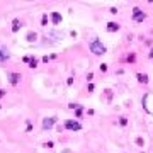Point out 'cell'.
I'll return each instance as SVG.
<instances>
[{
    "instance_id": "1",
    "label": "cell",
    "mask_w": 153,
    "mask_h": 153,
    "mask_svg": "<svg viewBox=\"0 0 153 153\" xmlns=\"http://www.w3.org/2000/svg\"><path fill=\"white\" fill-rule=\"evenodd\" d=\"M90 51H92L94 55H104V53H106V46L100 43V39H94V41L90 43Z\"/></svg>"
},
{
    "instance_id": "2",
    "label": "cell",
    "mask_w": 153,
    "mask_h": 153,
    "mask_svg": "<svg viewBox=\"0 0 153 153\" xmlns=\"http://www.w3.org/2000/svg\"><path fill=\"white\" fill-rule=\"evenodd\" d=\"M65 128H66V129H72V131H80V129H82L80 123H76V121H66V123H65Z\"/></svg>"
},
{
    "instance_id": "3",
    "label": "cell",
    "mask_w": 153,
    "mask_h": 153,
    "mask_svg": "<svg viewBox=\"0 0 153 153\" xmlns=\"http://www.w3.org/2000/svg\"><path fill=\"white\" fill-rule=\"evenodd\" d=\"M55 123H56V117H49V119H44V121H43V128H44V129H49V128H51Z\"/></svg>"
},
{
    "instance_id": "4",
    "label": "cell",
    "mask_w": 153,
    "mask_h": 153,
    "mask_svg": "<svg viewBox=\"0 0 153 153\" xmlns=\"http://www.w3.org/2000/svg\"><path fill=\"white\" fill-rule=\"evenodd\" d=\"M9 78H10V83H12V85H17L19 80H20V75L19 73H9Z\"/></svg>"
},
{
    "instance_id": "5",
    "label": "cell",
    "mask_w": 153,
    "mask_h": 153,
    "mask_svg": "<svg viewBox=\"0 0 153 153\" xmlns=\"http://www.w3.org/2000/svg\"><path fill=\"white\" fill-rule=\"evenodd\" d=\"M143 19H145V14H143L139 9H134V20H136V22H141Z\"/></svg>"
},
{
    "instance_id": "6",
    "label": "cell",
    "mask_w": 153,
    "mask_h": 153,
    "mask_svg": "<svg viewBox=\"0 0 153 153\" xmlns=\"http://www.w3.org/2000/svg\"><path fill=\"white\" fill-rule=\"evenodd\" d=\"M24 61H26V63H31V65H29L31 68H36V66H38V60H36V58L26 56V58H24Z\"/></svg>"
},
{
    "instance_id": "7",
    "label": "cell",
    "mask_w": 153,
    "mask_h": 153,
    "mask_svg": "<svg viewBox=\"0 0 153 153\" xmlns=\"http://www.w3.org/2000/svg\"><path fill=\"white\" fill-rule=\"evenodd\" d=\"M9 60V53L3 49V48H0V63H3V61H7Z\"/></svg>"
},
{
    "instance_id": "8",
    "label": "cell",
    "mask_w": 153,
    "mask_h": 153,
    "mask_svg": "<svg viewBox=\"0 0 153 153\" xmlns=\"http://www.w3.org/2000/svg\"><path fill=\"white\" fill-rule=\"evenodd\" d=\"M107 31H109V32H114V31H119V26H117L116 22H109V24H107Z\"/></svg>"
},
{
    "instance_id": "9",
    "label": "cell",
    "mask_w": 153,
    "mask_h": 153,
    "mask_svg": "<svg viewBox=\"0 0 153 153\" xmlns=\"http://www.w3.org/2000/svg\"><path fill=\"white\" fill-rule=\"evenodd\" d=\"M51 19H53V24H60V22H61V14L53 12V14H51Z\"/></svg>"
},
{
    "instance_id": "10",
    "label": "cell",
    "mask_w": 153,
    "mask_h": 153,
    "mask_svg": "<svg viewBox=\"0 0 153 153\" xmlns=\"http://www.w3.org/2000/svg\"><path fill=\"white\" fill-rule=\"evenodd\" d=\"M12 24H14V26H12V31H14V32H17V31L20 29V20H19V19H16L14 22H12Z\"/></svg>"
},
{
    "instance_id": "11",
    "label": "cell",
    "mask_w": 153,
    "mask_h": 153,
    "mask_svg": "<svg viewBox=\"0 0 153 153\" xmlns=\"http://www.w3.org/2000/svg\"><path fill=\"white\" fill-rule=\"evenodd\" d=\"M36 38H38V34H36V32H29V34H27V41H29V43L36 41Z\"/></svg>"
},
{
    "instance_id": "12",
    "label": "cell",
    "mask_w": 153,
    "mask_h": 153,
    "mask_svg": "<svg viewBox=\"0 0 153 153\" xmlns=\"http://www.w3.org/2000/svg\"><path fill=\"white\" fill-rule=\"evenodd\" d=\"M138 78H139V82H143V83H146V82H148V76H146V75H141V73H139Z\"/></svg>"
},
{
    "instance_id": "13",
    "label": "cell",
    "mask_w": 153,
    "mask_h": 153,
    "mask_svg": "<svg viewBox=\"0 0 153 153\" xmlns=\"http://www.w3.org/2000/svg\"><path fill=\"white\" fill-rule=\"evenodd\" d=\"M46 24H48V16L44 14V16H43V26H46Z\"/></svg>"
},
{
    "instance_id": "14",
    "label": "cell",
    "mask_w": 153,
    "mask_h": 153,
    "mask_svg": "<svg viewBox=\"0 0 153 153\" xmlns=\"http://www.w3.org/2000/svg\"><path fill=\"white\" fill-rule=\"evenodd\" d=\"M119 123H121V124H123V126H124V124H126V123H128V121H126V117H121V119H119Z\"/></svg>"
},
{
    "instance_id": "15",
    "label": "cell",
    "mask_w": 153,
    "mask_h": 153,
    "mask_svg": "<svg viewBox=\"0 0 153 153\" xmlns=\"http://www.w3.org/2000/svg\"><path fill=\"white\" fill-rule=\"evenodd\" d=\"M136 143H138L139 146H143V139H141V138H138V139H136Z\"/></svg>"
},
{
    "instance_id": "16",
    "label": "cell",
    "mask_w": 153,
    "mask_h": 153,
    "mask_svg": "<svg viewBox=\"0 0 153 153\" xmlns=\"http://www.w3.org/2000/svg\"><path fill=\"white\" fill-rule=\"evenodd\" d=\"M44 146H48V148H51V146H53V141H48V143H44Z\"/></svg>"
}]
</instances>
